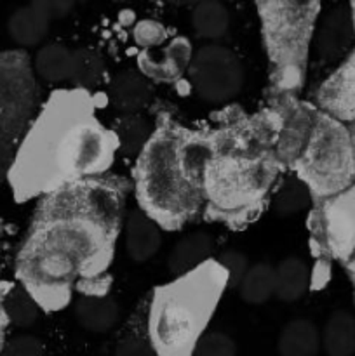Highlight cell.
I'll return each mask as SVG.
<instances>
[{"label":"cell","instance_id":"obj_8","mask_svg":"<svg viewBox=\"0 0 355 356\" xmlns=\"http://www.w3.org/2000/svg\"><path fill=\"white\" fill-rule=\"evenodd\" d=\"M312 205L308 229L313 254L326 263L347 264L355 254V183Z\"/></svg>","mask_w":355,"mask_h":356},{"label":"cell","instance_id":"obj_38","mask_svg":"<svg viewBox=\"0 0 355 356\" xmlns=\"http://www.w3.org/2000/svg\"><path fill=\"white\" fill-rule=\"evenodd\" d=\"M178 2L181 3V6H198V3L205 2V0H178Z\"/></svg>","mask_w":355,"mask_h":356},{"label":"cell","instance_id":"obj_33","mask_svg":"<svg viewBox=\"0 0 355 356\" xmlns=\"http://www.w3.org/2000/svg\"><path fill=\"white\" fill-rule=\"evenodd\" d=\"M30 6L44 14L49 21H54L70 14V10L75 6V0H31Z\"/></svg>","mask_w":355,"mask_h":356},{"label":"cell","instance_id":"obj_17","mask_svg":"<svg viewBox=\"0 0 355 356\" xmlns=\"http://www.w3.org/2000/svg\"><path fill=\"white\" fill-rule=\"evenodd\" d=\"M214 242L205 232H195L184 235L174 243L167 256V270L173 277H181L195 270L212 257Z\"/></svg>","mask_w":355,"mask_h":356},{"label":"cell","instance_id":"obj_3","mask_svg":"<svg viewBox=\"0 0 355 356\" xmlns=\"http://www.w3.org/2000/svg\"><path fill=\"white\" fill-rule=\"evenodd\" d=\"M278 125L277 110L212 134L214 153L202 184L209 221L244 226L260 214L282 169L275 156Z\"/></svg>","mask_w":355,"mask_h":356},{"label":"cell","instance_id":"obj_28","mask_svg":"<svg viewBox=\"0 0 355 356\" xmlns=\"http://www.w3.org/2000/svg\"><path fill=\"white\" fill-rule=\"evenodd\" d=\"M113 132L118 139V149L125 156H138L152 136L146 120L138 113L122 115L115 122Z\"/></svg>","mask_w":355,"mask_h":356},{"label":"cell","instance_id":"obj_30","mask_svg":"<svg viewBox=\"0 0 355 356\" xmlns=\"http://www.w3.org/2000/svg\"><path fill=\"white\" fill-rule=\"evenodd\" d=\"M218 263L221 264L223 268L228 273V289H237L239 284L242 282V278L246 277L247 270H249V259H247L246 254H242L240 250L228 249L223 250L218 257Z\"/></svg>","mask_w":355,"mask_h":356},{"label":"cell","instance_id":"obj_27","mask_svg":"<svg viewBox=\"0 0 355 356\" xmlns=\"http://www.w3.org/2000/svg\"><path fill=\"white\" fill-rule=\"evenodd\" d=\"M0 305H2L3 316L21 329L33 325L38 318V312H40L37 301L31 298V294L23 285H16L7 291Z\"/></svg>","mask_w":355,"mask_h":356},{"label":"cell","instance_id":"obj_6","mask_svg":"<svg viewBox=\"0 0 355 356\" xmlns=\"http://www.w3.org/2000/svg\"><path fill=\"white\" fill-rule=\"evenodd\" d=\"M313 202L347 190L355 183L350 132L343 122L317 111L310 138L292 165Z\"/></svg>","mask_w":355,"mask_h":356},{"label":"cell","instance_id":"obj_19","mask_svg":"<svg viewBox=\"0 0 355 356\" xmlns=\"http://www.w3.org/2000/svg\"><path fill=\"white\" fill-rule=\"evenodd\" d=\"M312 275L305 261L299 257H285L275 266V296L282 302H296L306 294Z\"/></svg>","mask_w":355,"mask_h":356},{"label":"cell","instance_id":"obj_35","mask_svg":"<svg viewBox=\"0 0 355 356\" xmlns=\"http://www.w3.org/2000/svg\"><path fill=\"white\" fill-rule=\"evenodd\" d=\"M14 155H16L14 146L0 145V183L9 177L10 167L14 163Z\"/></svg>","mask_w":355,"mask_h":356},{"label":"cell","instance_id":"obj_9","mask_svg":"<svg viewBox=\"0 0 355 356\" xmlns=\"http://www.w3.org/2000/svg\"><path fill=\"white\" fill-rule=\"evenodd\" d=\"M188 79L202 101L225 104L240 94L246 72L235 52L223 45L209 44L194 52Z\"/></svg>","mask_w":355,"mask_h":356},{"label":"cell","instance_id":"obj_36","mask_svg":"<svg viewBox=\"0 0 355 356\" xmlns=\"http://www.w3.org/2000/svg\"><path fill=\"white\" fill-rule=\"evenodd\" d=\"M345 266H347L348 275H350V280H352V284H354V287H355V254L350 257V261H348Z\"/></svg>","mask_w":355,"mask_h":356},{"label":"cell","instance_id":"obj_5","mask_svg":"<svg viewBox=\"0 0 355 356\" xmlns=\"http://www.w3.org/2000/svg\"><path fill=\"white\" fill-rule=\"evenodd\" d=\"M136 200L139 211L162 229L176 232L204 209V191L188 177L180 156V125L159 122L136 156Z\"/></svg>","mask_w":355,"mask_h":356},{"label":"cell","instance_id":"obj_20","mask_svg":"<svg viewBox=\"0 0 355 356\" xmlns=\"http://www.w3.org/2000/svg\"><path fill=\"white\" fill-rule=\"evenodd\" d=\"M320 337L327 356H354L355 316L347 309H336L327 318Z\"/></svg>","mask_w":355,"mask_h":356},{"label":"cell","instance_id":"obj_24","mask_svg":"<svg viewBox=\"0 0 355 356\" xmlns=\"http://www.w3.org/2000/svg\"><path fill=\"white\" fill-rule=\"evenodd\" d=\"M191 24L195 33L205 40H218L228 31L230 16L226 7L218 0H205L194 7Z\"/></svg>","mask_w":355,"mask_h":356},{"label":"cell","instance_id":"obj_13","mask_svg":"<svg viewBox=\"0 0 355 356\" xmlns=\"http://www.w3.org/2000/svg\"><path fill=\"white\" fill-rule=\"evenodd\" d=\"M355 40V24L352 13L345 7H336L324 17L317 31V52L326 63L348 54Z\"/></svg>","mask_w":355,"mask_h":356},{"label":"cell","instance_id":"obj_1","mask_svg":"<svg viewBox=\"0 0 355 356\" xmlns=\"http://www.w3.org/2000/svg\"><path fill=\"white\" fill-rule=\"evenodd\" d=\"M124 219V190L97 176L66 184L42 197L16 275L38 308L59 312L75 289L89 294L113 261Z\"/></svg>","mask_w":355,"mask_h":356},{"label":"cell","instance_id":"obj_29","mask_svg":"<svg viewBox=\"0 0 355 356\" xmlns=\"http://www.w3.org/2000/svg\"><path fill=\"white\" fill-rule=\"evenodd\" d=\"M191 356H237V343L225 332H204Z\"/></svg>","mask_w":355,"mask_h":356},{"label":"cell","instance_id":"obj_4","mask_svg":"<svg viewBox=\"0 0 355 356\" xmlns=\"http://www.w3.org/2000/svg\"><path fill=\"white\" fill-rule=\"evenodd\" d=\"M226 291L228 273L214 257L155 287L148 337L157 356H191Z\"/></svg>","mask_w":355,"mask_h":356},{"label":"cell","instance_id":"obj_39","mask_svg":"<svg viewBox=\"0 0 355 356\" xmlns=\"http://www.w3.org/2000/svg\"><path fill=\"white\" fill-rule=\"evenodd\" d=\"M352 17H354V24H355V0H354V13H352Z\"/></svg>","mask_w":355,"mask_h":356},{"label":"cell","instance_id":"obj_2","mask_svg":"<svg viewBox=\"0 0 355 356\" xmlns=\"http://www.w3.org/2000/svg\"><path fill=\"white\" fill-rule=\"evenodd\" d=\"M117 152V136L97 118L93 94L75 87L59 89L24 132L7 179L16 200L26 202L104 176Z\"/></svg>","mask_w":355,"mask_h":356},{"label":"cell","instance_id":"obj_26","mask_svg":"<svg viewBox=\"0 0 355 356\" xmlns=\"http://www.w3.org/2000/svg\"><path fill=\"white\" fill-rule=\"evenodd\" d=\"M103 75L104 65L97 52L90 51V49H77V51H73L70 82L75 89L90 92L94 87L100 86Z\"/></svg>","mask_w":355,"mask_h":356},{"label":"cell","instance_id":"obj_14","mask_svg":"<svg viewBox=\"0 0 355 356\" xmlns=\"http://www.w3.org/2000/svg\"><path fill=\"white\" fill-rule=\"evenodd\" d=\"M125 252L134 263H146L162 247V228L143 211H131L124 222Z\"/></svg>","mask_w":355,"mask_h":356},{"label":"cell","instance_id":"obj_23","mask_svg":"<svg viewBox=\"0 0 355 356\" xmlns=\"http://www.w3.org/2000/svg\"><path fill=\"white\" fill-rule=\"evenodd\" d=\"M237 289L246 305H265L275 296V268L268 263L253 264Z\"/></svg>","mask_w":355,"mask_h":356},{"label":"cell","instance_id":"obj_22","mask_svg":"<svg viewBox=\"0 0 355 356\" xmlns=\"http://www.w3.org/2000/svg\"><path fill=\"white\" fill-rule=\"evenodd\" d=\"M73 51L65 45L47 44L38 49L33 59V70L42 80L49 83H61L72 75Z\"/></svg>","mask_w":355,"mask_h":356},{"label":"cell","instance_id":"obj_18","mask_svg":"<svg viewBox=\"0 0 355 356\" xmlns=\"http://www.w3.org/2000/svg\"><path fill=\"white\" fill-rule=\"evenodd\" d=\"M322 350L320 330L312 320L294 318L282 327L277 339L281 356H317Z\"/></svg>","mask_w":355,"mask_h":356},{"label":"cell","instance_id":"obj_21","mask_svg":"<svg viewBox=\"0 0 355 356\" xmlns=\"http://www.w3.org/2000/svg\"><path fill=\"white\" fill-rule=\"evenodd\" d=\"M51 21L38 13L33 6H24L14 10L7 21L10 38L21 47H35L47 37Z\"/></svg>","mask_w":355,"mask_h":356},{"label":"cell","instance_id":"obj_32","mask_svg":"<svg viewBox=\"0 0 355 356\" xmlns=\"http://www.w3.org/2000/svg\"><path fill=\"white\" fill-rule=\"evenodd\" d=\"M132 35H134L136 44L145 49H150L160 45L166 40V28H164L162 23L155 19H141L139 23H136Z\"/></svg>","mask_w":355,"mask_h":356},{"label":"cell","instance_id":"obj_11","mask_svg":"<svg viewBox=\"0 0 355 356\" xmlns=\"http://www.w3.org/2000/svg\"><path fill=\"white\" fill-rule=\"evenodd\" d=\"M315 99L322 113L343 124L355 120V49L320 83Z\"/></svg>","mask_w":355,"mask_h":356},{"label":"cell","instance_id":"obj_12","mask_svg":"<svg viewBox=\"0 0 355 356\" xmlns=\"http://www.w3.org/2000/svg\"><path fill=\"white\" fill-rule=\"evenodd\" d=\"M191 58H194V49L190 40L187 37H176L167 44L160 56L141 52L138 58V66L139 72L148 80L174 82L181 79L184 72H188Z\"/></svg>","mask_w":355,"mask_h":356},{"label":"cell","instance_id":"obj_34","mask_svg":"<svg viewBox=\"0 0 355 356\" xmlns=\"http://www.w3.org/2000/svg\"><path fill=\"white\" fill-rule=\"evenodd\" d=\"M115 356H157V353L152 344L146 341L138 339V337H127L117 344Z\"/></svg>","mask_w":355,"mask_h":356},{"label":"cell","instance_id":"obj_31","mask_svg":"<svg viewBox=\"0 0 355 356\" xmlns=\"http://www.w3.org/2000/svg\"><path fill=\"white\" fill-rule=\"evenodd\" d=\"M0 356H44V344L35 336L21 334L0 348Z\"/></svg>","mask_w":355,"mask_h":356},{"label":"cell","instance_id":"obj_7","mask_svg":"<svg viewBox=\"0 0 355 356\" xmlns=\"http://www.w3.org/2000/svg\"><path fill=\"white\" fill-rule=\"evenodd\" d=\"M35 70L24 51L0 52V145L16 146L37 108Z\"/></svg>","mask_w":355,"mask_h":356},{"label":"cell","instance_id":"obj_10","mask_svg":"<svg viewBox=\"0 0 355 356\" xmlns=\"http://www.w3.org/2000/svg\"><path fill=\"white\" fill-rule=\"evenodd\" d=\"M278 111L281 125L275 143V156L282 167H292L308 141L319 110L306 103L287 101Z\"/></svg>","mask_w":355,"mask_h":356},{"label":"cell","instance_id":"obj_25","mask_svg":"<svg viewBox=\"0 0 355 356\" xmlns=\"http://www.w3.org/2000/svg\"><path fill=\"white\" fill-rule=\"evenodd\" d=\"M313 204V198L306 184L296 176L285 177L277 188L274 197V212L278 218H289L305 211Z\"/></svg>","mask_w":355,"mask_h":356},{"label":"cell","instance_id":"obj_37","mask_svg":"<svg viewBox=\"0 0 355 356\" xmlns=\"http://www.w3.org/2000/svg\"><path fill=\"white\" fill-rule=\"evenodd\" d=\"M348 132H350V143H352V152H354V167H355V120L352 122L350 127H348Z\"/></svg>","mask_w":355,"mask_h":356},{"label":"cell","instance_id":"obj_15","mask_svg":"<svg viewBox=\"0 0 355 356\" xmlns=\"http://www.w3.org/2000/svg\"><path fill=\"white\" fill-rule=\"evenodd\" d=\"M153 90L150 80L141 72L124 70L111 79L108 87L110 104L122 115H136L152 101Z\"/></svg>","mask_w":355,"mask_h":356},{"label":"cell","instance_id":"obj_16","mask_svg":"<svg viewBox=\"0 0 355 356\" xmlns=\"http://www.w3.org/2000/svg\"><path fill=\"white\" fill-rule=\"evenodd\" d=\"M73 316L87 332L104 334L118 322L120 308L110 296L82 294L73 305Z\"/></svg>","mask_w":355,"mask_h":356}]
</instances>
